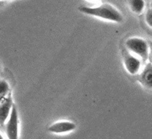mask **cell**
I'll use <instances>...</instances> for the list:
<instances>
[{
  "label": "cell",
  "instance_id": "8992f818",
  "mask_svg": "<svg viewBox=\"0 0 152 139\" xmlns=\"http://www.w3.org/2000/svg\"><path fill=\"white\" fill-rule=\"evenodd\" d=\"M13 105L14 104H13L11 95H9L3 102L0 103V125L1 126H3L6 123L7 119L9 118Z\"/></svg>",
  "mask_w": 152,
  "mask_h": 139
},
{
  "label": "cell",
  "instance_id": "9c48e42d",
  "mask_svg": "<svg viewBox=\"0 0 152 139\" xmlns=\"http://www.w3.org/2000/svg\"><path fill=\"white\" fill-rule=\"evenodd\" d=\"M10 95V85L4 79H0V103Z\"/></svg>",
  "mask_w": 152,
  "mask_h": 139
},
{
  "label": "cell",
  "instance_id": "7a4b0ae2",
  "mask_svg": "<svg viewBox=\"0 0 152 139\" xmlns=\"http://www.w3.org/2000/svg\"><path fill=\"white\" fill-rule=\"evenodd\" d=\"M125 50L136 56L141 61H146L149 56V45L145 39L140 37H130L125 41Z\"/></svg>",
  "mask_w": 152,
  "mask_h": 139
},
{
  "label": "cell",
  "instance_id": "30bf717a",
  "mask_svg": "<svg viewBox=\"0 0 152 139\" xmlns=\"http://www.w3.org/2000/svg\"><path fill=\"white\" fill-rule=\"evenodd\" d=\"M145 20H146L147 25L151 28V27H152V9H151V8H149L147 11H146Z\"/></svg>",
  "mask_w": 152,
  "mask_h": 139
},
{
  "label": "cell",
  "instance_id": "ba28073f",
  "mask_svg": "<svg viewBox=\"0 0 152 139\" xmlns=\"http://www.w3.org/2000/svg\"><path fill=\"white\" fill-rule=\"evenodd\" d=\"M128 5L132 12L136 13V14H141L144 11L145 1L144 0H130L128 1Z\"/></svg>",
  "mask_w": 152,
  "mask_h": 139
},
{
  "label": "cell",
  "instance_id": "3957f363",
  "mask_svg": "<svg viewBox=\"0 0 152 139\" xmlns=\"http://www.w3.org/2000/svg\"><path fill=\"white\" fill-rule=\"evenodd\" d=\"M5 133L7 139H19V117L17 108L12 106L9 118L5 123Z\"/></svg>",
  "mask_w": 152,
  "mask_h": 139
},
{
  "label": "cell",
  "instance_id": "6da1fadb",
  "mask_svg": "<svg viewBox=\"0 0 152 139\" xmlns=\"http://www.w3.org/2000/svg\"><path fill=\"white\" fill-rule=\"evenodd\" d=\"M78 10L83 14L94 16L103 20L111 21V22L120 23L123 21V15L121 14V12L109 3H101L96 6L80 5L78 7Z\"/></svg>",
  "mask_w": 152,
  "mask_h": 139
},
{
  "label": "cell",
  "instance_id": "52a82bcc",
  "mask_svg": "<svg viewBox=\"0 0 152 139\" xmlns=\"http://www.w3.org/2000/svg\"><path fill=\"white\" fill-rule=\"evenodd\" d=\"M138 78H139L140 83L142 84L145 88L151 89V86H152V68H151L150 62L146 64L145 68L141 71Z\"/></svg>",
  "mask_w": 152,
  "mask_h": 139
},
{
  "label": "cell",
  "instance_id": "5b68a950",
  "mask_svg": "<svg viewBox=\"0 0 152 139\" xmlns=\"http://www.w3.org/2000/svg\"><path fill=\"white\" fill-rule=\"evenodd\" d=\"M76 129V124L72 121H56L48 126V132L54 134H64V133L72 132Z\"/></svg>",
  "mask_w": 152,
  "mask_h": 139
},
{
  "label": "cell",
  "instance_id": "277c9868",
  "mask_svg": "<svg viewBox=\"0 0 152 139\" xmlns=\"http://www.w3.org/2000/svg\"><path fill=\"white\" fill-rule=\"evenodd\" d=\"M141 61L136 56L130 54L125 49L123 50V64L126 71L131 75L137 74L141 69Z\"/></svg>",
  "mask_w": 152,
  "mask_h": 139
},
{
  "label": "cell",
  "instance_id": "8fae6325",
  "mask_svg": "<svg viewBox=\"0 0 152 139\" xmlns=\"http://www.w3.org/2000/svg\"><path fill=\"white\" fill-rule=\"evenodd\" d=\"M0 139H4V137H3V136H2L1 133H0Z\"/></svg>",
  "mask_w": 152,
  "mask_h": 139
}]
</instances>
